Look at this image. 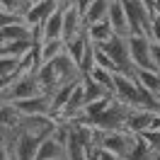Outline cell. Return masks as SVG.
Wrapping results in <instances>:
<instances>
[{"label": "cell", "instance_id": "f546056e", "mask_svg": "<svg viewBox=\"0 0 160 160\" xmlns=\"http://www.w3.org/2000/svg\"><path fill=\"white\" fill-rule=\"evenodd\" d=\"M92 2H95V0H75V5H78V10L82 12V15H85V10H88V8H90Z\"/></svg>", "mask_w": 160, "mask_h": 160}, {"label": "cell", "instance_id": "603a6c76", "mask_svg": "<svg viewBox=\"0 0 160 160\" xmlns=\"http://www.w3.org/2000/svg\"><path fill=\"white\" fill-rule=\"evenodd\" d=\"M66 51V39H49L41 44V56H44V63L53 61L56 56H61Z\"/></svg>", "mask_w": 160, "mask_h": 160}, {"label": "cell", "instance_id": "ffe728a7", "mask_svg": "<svg viewBox=\"0 0 160 160\" xmlns=\"http://www.w3.org/2000/svg\"><path fill=\"white\" fill-rule=\"evenodd\" d=\"M109 8H112V0H95L90 8L85 10V24L109 20Z\"/></svg>", "mask_w": 160, "mask_h": 160}, {"label": "cell", "instance_id": "52a82bcc", "mask_svg": "<svg viewBox=\"0 0 160 160\" xmlns=\"http://www.w3.org/2000/svg\"><path fill=\"white\" fill-rule=\"evenodd\" d=\"M150 39L148 34H131L129 37V49H131V61L136 68H153L155 70V63H153V53H150Z\"/></svg>", "mask_w": 160, "mask_h": 160}, {"label": "cell", "instance_id": "e0dca14e", "mask_svg": "<svg viewBox=\"0 0 160 160\" xmlns=\"http://www.w3.org/2000/svg\"><path fill=\"white\" fill-rule=\"evenodd\" d=\"M136 80L141 88H146L148 92L160 97V70L153 68H136Z\"/></svg>", "mask_w": 160, "mask_h": 160}, {"label": "cell", "instance_id": "5bb4252c", "mask_svg": "<svg viewBox=\"0 0 160 160\" xmlns=\"http://www.w3.org/2000/svg\"><path fill=\"white\" fill-rule=\"evenodd\" d=\"M41 37H44V41L63 39V8H58L53 15H49V17L44 20V24H41Z\"/></svg>", "mask_w": 160, "mask_h": 160}, {"label": "cell", "instance_id": "83f0119b", "mask_svg": "<svg viewBox=\"0 0 160 160\" xmlns=\"http://www.w3.org/2000/svg\"><path fill=\"white\" fill-rule=\"evenodd\" d=\"M150 53H153L155 70H160V41H153V44H150Z\"/></svg>", "mask_w": 160, "mask_h": 160}, {"label": "cell", "instance_id": "5b68a950", "mask_svg": "<svg viewBox=\"0 0 160 160\" xmlns=\"http://www.w3.org/2000/svg\"><path fill=\"white\" fill-rule=\"evenodd\" d=\"M136 141V133L131 131H102L100 133V146L104 150H112L121 158L129 160V153H131V146Z\"/></svg>", "mask_w": 160, "mask_h": 160}, {"label": "cell", "instance_id": "ac0fdd59", "mask_svg": "<svg viewBox=\"0 0 160 160\" xmlns=\"http://www.w3.org/2000/svg\"><path fill=\"white\" fill-rule=\"evenodd\" d=\"M88 44H90V37H88V29L78 34L75 39H68L66 41V53H68L70 58L75 61V63H82V56H85V51H88Z\"/></svg>", "mask_w": 160, "mask_h": 160}, {"label": "cell", "instance_id": "8fae6325", "mask_svg": "<svg viewBox=\"0 0 160 160\" xmlns=\"http://www.w3.org/2000/svg\"><path fill=\"white\" fill-rule=\"evenodd\" d=\"M155 119V112L146 109V107H133L129 112V119H126V131L131 133H143L150 129V124Z\"/></svg>", "mask_w": 160, "mask_h": 160}, {"label": "cell", "instance_id": "8992f818", "mask_svg": "<svg viewBox=\"0 0 160 160\" xmlns=\"http://www.w3.org/2000/svg\"><path fill=\"white\" fill-rule=\"evenodd\" d=\"M114 97L129 107H138L141 102V85L136 75H126V73H117L114 78Z\"/></svg>", "mask_w": 160, "mask_h": 160}, {"label": "cell", "instance_id": "9c48e42d", "mask_svg": "<svg viewBox=\"0 0 160 160\" xmlns=\"http://www.w3.org/2000/svg\"><path fill=\"white\" fill-rule=\"evenodd\" d=\"M44 138H46V136H37V133H29V131H20V136H17L15 146H12L17 160H34Z\"/></svg>", "mask_w": 160, "mask_h": 160}, {"label": "cell", "instance_id": "cb8c5ba5", "mask_svg": "<svg viewBox=\"0 0 160 160\" xmlns=\"http://www.w3.org/2000/svg\"><path fill=\"white\" fill-rule=\"evenodd\" d=\"M85 75H92V78L97 80L100 85H104L109 92H114V78H117V73H112V70L102 68V66H95L90 73H85Z\"/></svg>", "mask_w": 160, "mask_h": 160}, {"label": "cell", "instance_id": "1f68e13d", "mask_svg": "<svg viewBox=\"0 0 160 160\" xmlns=\"http://www.w3.org/2000/svg\"><path fill=\"white\" fill-rule=\"evenodd\" d=\"M155 112L160 114V97H158V102H155Z\"/></svg>", "mask_w": 160, "mask_h": 160}, {"label": "cell", "instance_id": "9a60e30c", "mask_svg": "<svg viewBox=\"0 0 160 160\" xmlns=\"http://www.w3.org/2000/svg\"><path fill=\"white\" fill-rule=\"evenodd\" d=\"M61 158H66V148H63L53 136H46V138L41 141L34 160H61Z\"/></svg>", "mask_w": 160, "mask_h": 160}, {"label": "cell", "instance_id": "4316f807", "mask_svg": "<svg viewBox=\"0 0 160 160\" xmlns=\"http://www.w3.org/2000/svg\"><path fill=\"white\" fill-rule=\"evenodd\" d=\"M153 41H160V15H153V24H150V34Z\"/></svg>", "mask_w": 160, "mask_h": 160}, {"label": "cell", "instance_id": "d4e9b609", "mask_svg": "<svg viewBox=\"0 0 160 160\" xmlns=\"http://www.w3.org/2000/svg\"><path fill=\"white\" fill-rule=\"evenodd\" d=\"M32 0H2V10H10V12H20V15H27Z\"/></svg>", "mask_w": 160, "mask_h": 160}, {"label": "cell", "instance_id": "484cf974", "mask_svg": "<svg viewBox=\"0 0 160 160\" xmlns=\"http://www.w3.org/2000/svg\"><path fill=\"white\" fill-rule=\"evenodd\" d=\"M17 22H24V15H20V12H10V10L0 12V27H5V24H17Z\"/></svg>", "mask_w": 160, "mask_h": 160}, {"label": "cell", "instance_id": "2e32d148", "mask_svg": "<svg viewBox=\"0 0 160 160\" xmlns=\"http://www.w3.org/2000/svg\"><path fill=\"white\" fill-rule=\"evenodd\" d=\"M34 49L32 39H17V41H2L0 44V56H15V58H24L29 51Z\"/></svg>", "mask_w": 160, "mask_h": 160}, {"label": "cell", "instance_id": "3957f363", "mask_svg": "<svg viewBox=\"0 0 160 160\" xmlns=\"http://www.w3.org/2000/svg\"><path fill=\"white\" fill-rule=\"evenodd\" d=\"M41 85H39V78L37 75H20V78L10 82V85H2V102H20V100H27V97H34L39 95Z\"/></svg>", "mask_w": 160, "mask_h": 160}, {"label": "cell", "instance_id": "4fadbf2b", "mask_svg": "<svg viewBox=\"0 0 160 160\" xmlns=\"http://www.w3.org/2000/svg\"><path fill=\"white\" fill-rule=\"evenodd\" d=\"M109 22L114 27V34H121V37H131V24H129V15L124 10V2L121 0H112L109 8Z\"/></svg>", "mask_w": 160, "mask_h": 160}, {"label": "cell", "instance_id": "ba28073f", "mask_svg": "<svg viewBox=\"0 0 160 160\" xmlns=\"http://www.w3.org/2000/svg\"><path fill=\"white\" fill-rule=\"evenodd\" d=\"M88 29V24H85V15L78 10V5L73 2V5H66L63 8V39H75L78 34Z\"/></svg>", "mask_w": 160, "mask_h": 160}, {"label": "cell", "instance_id": "d6a6232c", "mask_svg": "<svg viewBox=\"0 0 160 160\" xmlns=\"http://www.w3.org/2000/svg\"><path fill=\"white\" fill-rule=\"evenodd\" d=\"M32 2H39V0H32Z\"/></svg>", "mask_w": 160, "mask_h": 160}, {"label": "cell", "instance_id": "4dcf8cb0", "mask_svg": "<svg viewBox=\"0 0 160 160\" xmlns=\"http://www.w3.org/2000/svg\"><path fill=\"white\" fill-rule=\"evenodd\" d=\"M155 15H160V0H155Z\"/></svg>", "mask_w": 160, "mask_h": 160}, {"label": "cell", "instance_id": "277c9868", "mask_svg": "<svg viewBox=\"0 0 160 160\" xmlns=\"http://www.w3.org/2000/svg\"><path fill=\"white\" fill-rule=\"evenodd\" d=\"M131 109L133 107H129V104H124V102H119L114 97L112 104L107 107V112L95 121V126L100 131H126V119H129Z\"/></svg>", "mask_w": 160, "mask_h": 160}, {"label": "cell", "instance_id": "f1b7e54d", "mask_svg": "<svg viewBox=\"0 0 160 160\" xmlns=\"http://www.w3.org/2000/svg\"><path fill=\"white\" fill-rule=\"evenodd\" d=\"M97 160H126V158H121V155H117V153H112V150H100V158Z\"/></svg>", "mask_w": 160, "mask_h": 160}, {"label": "cell", "instance_id": "836d02e7", "mask_svg": "<svg viewBox=\"0 0 160 160\" xmlns=\"http://www.w3.org/2000/svg\"><path fill=\"white\" fill-rule=\"evenodd\" d=\"M61 160H66V158H61Z\"/></svg>", "mask_w": 160, "mask_h": 160}, {"label": "cell", "instance_id": "7c38bea8", "mask_svg": "<svg viewBox=\"0 0 160 160\" xmlns=\"http://www.w3.org/2000/svg\"><path fill=\"white\" fill-rule=\"evenodd\" d=\"M15 104H17V109L22 114H49L51 112V95L49 92H39V95L20 100V102H15Z\"/></svg>", "mask_w": 160, "mask_h": 160}, {"label": "cell", "instance_id": "7a4b0ae2", "mask_svg": "<svg viewBox=\"0 0 160 160\" xmlns=\"http://www.w3.org/2000/svg\"><path fill=\"white\" fill-rule=\"evenodd\" d=\"M124 10L129 15V24H131V34H150V24H153V15L143 0H121Z\"/></svg>", "mask_w": 160, "mask_h": 160}, {"label": "cell", "instance_id": "d6986e66", "mask_svg": "<svg viewBox=\"0 0 160 160\" xmlns=\"http://www.w3.org/2000/svg\"><path fill=\"white\" fill-rule=\"evenodd\" d=\"M88 37H90V41H95V44H107V41L114 37V27H112L109 20L88 24Z\"/></svg>", "mask_w": 160, "mask_h": 160}, {"label": "cell", "instance_id": "30bf717a", "mask_svg": "<svg viewBox=\"0 0 160 160\" xmlns=\"http://www.w3.org/2000/svg\"><path fill=\"white\" fill-rule=\"evenodd\" d=\"M58 8H61L58 0H39V2H32L27 15H24V20L29 22L32 27H39V24H44V20H46L49 15H53Z\"/></svg>", "mask_w": 160, "mask_h": 160}, {"label": "cell", "instance_id": "6da1fadb", "mask_svg": "<svg viewBox=\"0 0 160 160\" xmlns=\"http://www.w3.org/2000/svg\"><path fill=\"white\" fill-rule=\"evenodd\" d=\"M112 56V61L117 63L119 73H126V75H136V66L131 61V49H129V37H121V34H114L107 44H97Z\"/></svg>", "mask_w": 160, "mask_h": 160}, {"label": "cell", "instance_id": "44dd1931", "mask_svg": "<svg viewBox=\"0 0 160 160\" xmlns=\"http://www.w3.org/2000/svg\"><path fill=\"white\" fill-rule=\"evenodd\" d=\"M66 160H90L88 158V148H85V143L75 136V131H73V124H70V138L66 143Z\"/></svg>", "mask_w": 160, "mask_h": 160}, {"label": "cell", "instance_id": "7402d4cb", "mask_svg": "<svg viewBox=\"0 0 160 160\" xmlns=\"http://www.w3.org/2000/svg\"><path fill=\"white\" fill-rule=\"evenodd\" d=\"M82 85H85V100L88 102H95V100H102V97H112L114 92H109L104 85H100L92 75H82Z\"/></svg>", "mask_w": 160, "mask_h": 160}]
</instances>
